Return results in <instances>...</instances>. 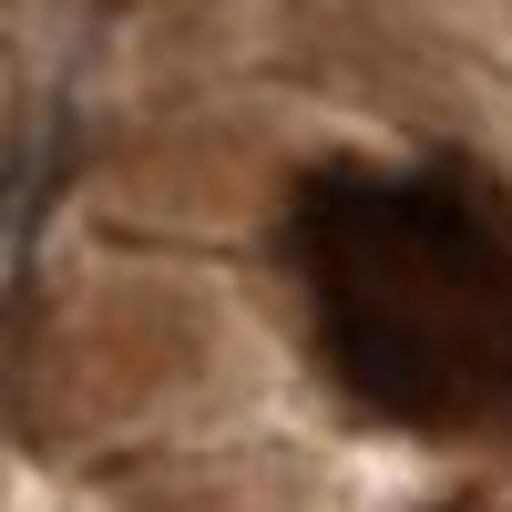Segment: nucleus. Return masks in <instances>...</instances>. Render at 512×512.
I'll list each match as a JSON object with an SVG mask.
<instances>
[{
  "mask_svg": "<svg viewBox=\"0 0 512 512\" xmlns=\"http://www.w3.org/2000/svg\"><path fill=\"white\" fill-rule=\"evenodd\" d=\"M318 349L379 420L512 431V195L461 175H328L297 205Z\"/></svg>",
  "mask_w": 512,
  "mask_h": 512,
  "instance_id": "1",
  "label": "nucleus"
}]
</instances>
